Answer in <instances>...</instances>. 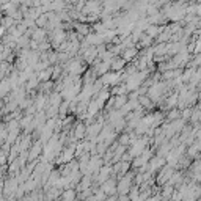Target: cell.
Listing matches in <instances>:
<instances>
[{
    "label": "cell",
    "instance_id": "7a4b0ae2",
    "mask_svg": "<svg viewBox=\"0 0 201 201\" xmlns=\"http://www.w3.org/2000/svg\"><path fill=\"white\" fill-rule=\"evenodd\" d=\"M129 187H130V175L127 177H123V179H121L120 185H118V190H120V192H127V190H130Z\"/></svg>",
    "mask_w": 201,
    "mask_h": 201
},
{
    "label": "cell",
    "instance_id": "277c9868",
    "mask_svg": "<svg viewBox=\"0 0 201 201\" xmlns=\"http://www.w3.org/2000/svg\"><path fill=\"white\" fill-rule=\"evenodd\" d=\"M49 74H52V68H50V69H46L44 72H41V80H47Z\"/></svg>",
    "mask_w": 201,
    "mask_h": 201
},
{
    "label": "cell",
    "instance_id": "6da1fadb",
    "mask_svg": "<svg viewBox=\"0 0 201 201\" xmlns=\"http://www.w3.org/2000/svg\"><path fill=\"white\" fill-rule=\"evenodd\" d=\"M145 146H146V140H135L134 141V148H132V153L130 156H137V154H140L145 151Z\"/></svg>",
    "mask_w": 201,
    "mask_h": 201
},
{
    "label": "cell",
    "instance_id": "8992f818",
    "mask_svg": "<svg viewBox=\"0 0 201 201\" xmlns=\"http://www.w3.org/2000/svg\"><path fill=\"white\" fill-rule=\"evenodd\" d=\"M124 61H126V60H118L115 65H113V68H115V69H121V68H123V63H124Z\"/></svg>",
    "mask_w": 201,
    "mask_h": 201
},
{
    "label": "cell",
    "instance_id": "52a82bcc",
    "mask_svg": "<svg viewBox=\"0 0 201 201\" xmlns=\"http://www.w3.org/2000/svg\"><path fill=\"white\" fill-rule=\"evenodd\" d=\"M72 195H74V193H72V192H68V193L65 195V198H71V196H72Z\"/></svg>",
    "mask_w": 201,
    "mask_h": 201
},
{
    "label": "cell",
    "instance_id": "5b68a950",
    "mask_svg": "<svg viewBox=\"0 0 201 201\" xmlns=\"http://www.w3.org/2000/svg\"><path fill=\"white\" fill-rule=\"evenodd\" d=\"M134 55H135V49H129V50L124 53V60H129V58H132Z\"/></svg>",
    "mask_w": 201,
    "mask_h": 201
},
{
    "label": "cell",
    "instance_id": "3957f363",
    "mask_svg": "<svg viewBox=\"0 0 201 201\" xmlns=\"http://www.w3.org/2000/svg\"><path fill=\"white\" fill-rule=\"evenodd\" d=\"M159 30H160V29H157V27H149V29H146V33L151 35V38H153L154 35L159 33Z\"/></svg>",
    "mask_w": 201,
    "mask_h": 201
}]
</instances>
